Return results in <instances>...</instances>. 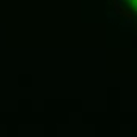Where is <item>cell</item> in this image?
<instances>
[{"instance_id": "1", "label": "cell", "mask_w": 137, "mask_h": 137, "mask_svg": "<svg viewBox=\"0 0 137 137\" xmlns=\"http://www.w3.org/2000/svg\"><path fill=\"white\" fill-rule=\"evenodd\" d=\"M132 2H134V0H129V3H132Z\"/></svg>"}]
</instances>
